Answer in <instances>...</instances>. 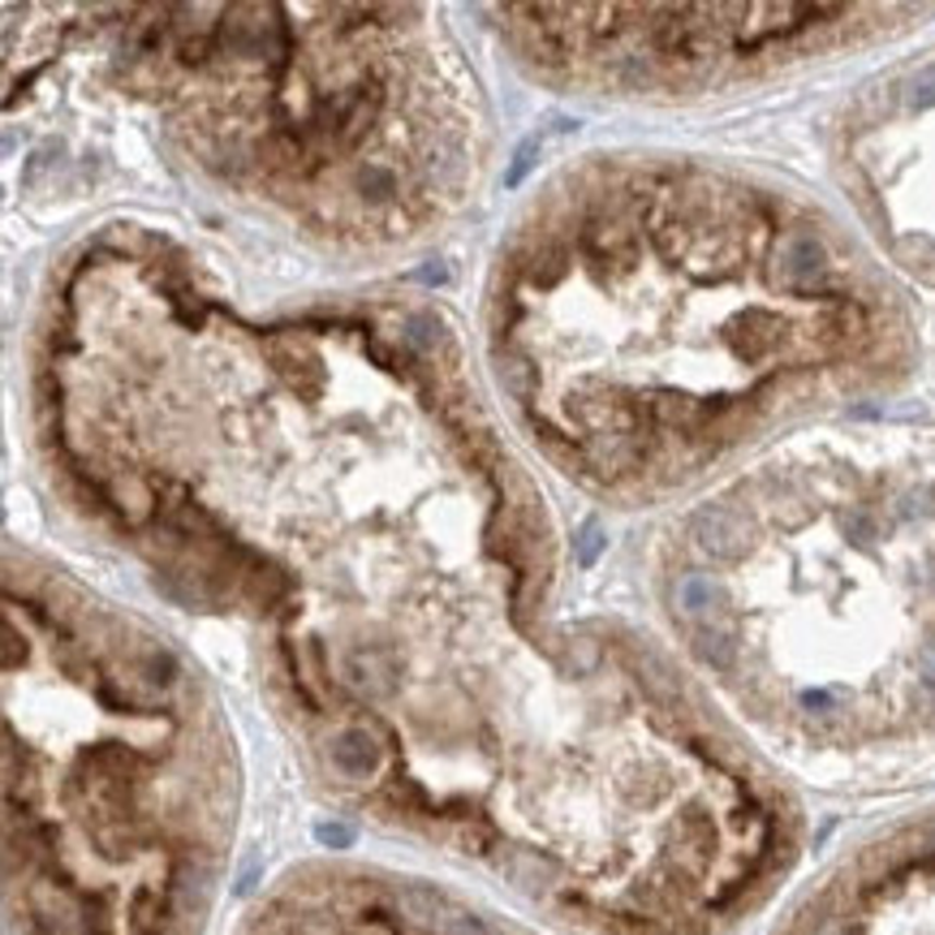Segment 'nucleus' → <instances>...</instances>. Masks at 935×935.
Listing matches in <instances>:
<instances>
[{
    "instance_id": "3",
    "label": "nucleus",
    "mask_w": 935,
    "mask_h": 935,
    "mask_svg": "<svg viewBox=\"0 0 935 935\" xmlns=\"http://www.w3.org/2000/svg\"><path fill=\"white\" fill-rule=\"evenodd\" d=\"M789 935H935V832L884 850Z\"/></svg>"
},
{
    "instance_id": "2",
    "label": "nucleus",
    "mask_w": 935,
    "mask_h": 935,
    "mask_svg": "<svg viewBox=\"0 0 935 935\" xmlns=\"http://www.w3.org/2000/svg\"><path fill=\"white\" fill-rule=\"evenodd\" d=\"M247 935H517L488 914L415 884L362 871L293 875Z\"/></svg>"
},
{
    "instance_id": "4",
    "label": "nucleus",
    "mask_w": 935,
    "mask_h": 935,
    "mask_svg": "<svg viewBox=\"0 0 935 935\" xmlns=\"http://www.w3.org/2000/svg\"><path fill=\"white\" fill-rule=\"evenodd\" d=\"M910 108H932L935 104V65H927V70H919L914 74V83H910Z\"/></svg>"
},
{
    "instance_id": "1",
    "label": "nucleus",
    "mask_w": 935,
    "mask_h": 935,
    "mask_svg": "<svg viewBox=\"0 0 935 935\" xmlns=\"http://www.w3.org/2000/svg\"><path fill=\"white\" fill-rule=\"evenodd\" d=\"M13 935H199L233 832V751L165 643L9 603Z\"/></svg>"
}]
</instances>
